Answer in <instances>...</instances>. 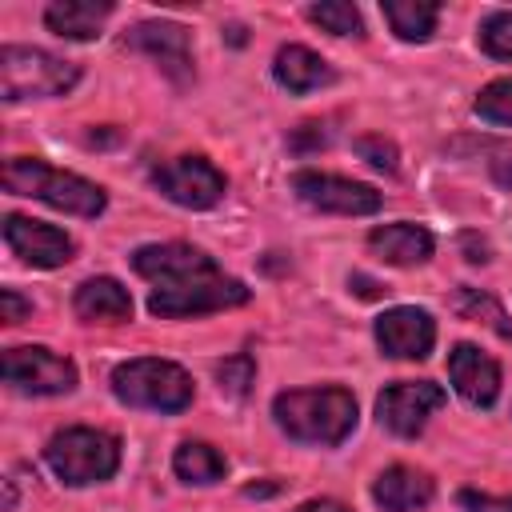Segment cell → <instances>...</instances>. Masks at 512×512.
I'll return each instance as SVG.
<instances>
[{"label":"cell","mask_w":512,"mask_h":512,"mask_svg":"<svg viewBox=\"0 0 512 512\" xmlns=\"http://www.w3.org/2000/svg\"><path fill=\"white\" fill-rule=\"evenodd\" d=\"M480 48L496 60H512V12H492L480 20Z\"/></svg>","instance_id":"484cf974"},{"label":"cell","mask_w":512,"mask_h":512,"mask_svg":"<svg viewBox=\"0 0 512 512\" xmlns=\"http://www.w3.org/2000/svg\"><path fill=\"white\" fill-rule=\"evenodd\" d=\"M272 76H276L280 88H288L296 96H304V92L324 88V84L336 80L332 64L324 56H316L312 48H304V44H284L276 52V60H272Z\"/></svg>","instance_id":"d6986e66"},{"label":"cell","mask_w":512,"mask_h":512,"mask_svg":"<svg viewBox=\"0 0 512 512\" xmlns=\"http://www.w3.org/2000/svg\"><path fill=\"white\" fill-rule=\"evenodd\" d=\"M44 460L72 488L100 484V480H112L120 468V440L100 428H64L48 440Z\"/></svg>","instance_id":"5b68a950"},{"label":"cell","mask_w":512,"mask_h":512,"mask_svg":"<svg viewBox=\"0 0 512 512\" xmlns=\"http://www.w3.org/2000/svg\"><path fill=\"white\" fill-rule=\"evenodd\" d=\"M72 312L84 324H124L132 320V296L116 276H92L76 288Z\"/></svg>","instance_id":"e0dca14e"},{"label":"cell","mask_w":512,"mask_h":512,"mask_svg":"<svg viewBox=\"0 0 512 512\" xmlns=\"http://www.w3.org/2000/svg\"><path fill=\"white\" fill-rule=\"evenodd\" d=\"M108 16H112L108 0H56L44 8L48 32H56L64 40H96Z\"/></svg>","instance_id":"ffe728a7"},{"label":"cell","mask_w":512,"mask_h":512,"mask_svg":"<svg viewBox=\"0 0 512 512\" xmlns=\"http://www.w3.org/2000/svg\"><path fill=\"white\" fill-rule=\"evenodd\" d=\"M460 512H512V496H488V492H476V488H464L456 496Z\"/></svg>","instance_id":"f1b7e54d"},{"label":"cell","mask_w":512,"mask_h":512,"mask_svg":"<svg viewBox=\"0 0 512 512\" xmlns=\"http://www.w3.org/2000/svg\"><path fill=\"white\" fill-rule=\"evenodd\" d=\"M132 268L152 280L156 288L160 284H180V280H196V276H208V272H220L216 260L192 244H180V240H168V244H144L132 252Z\"/></svg>","instance_id":"5bb4252c"},{"label":"cell","mask_w":512,"mask_h":512,"mask_svg":"<svg viewBox=\"0 0 512 512\" xmlns=\"http://www.w3.org/2000/svg\"><path fill=\"white\" fill-rule=\"evenodd\" d=\"M252 380H256V364H252L248 352H236V356L216 364V384H220L224 396H244Z\"/></svg>","instance_id":"4316f807"},{"label":"cell","mask_w":512,"mask_h":512,"mask_svg":"<svg viewBox=\"0 0 512 512\" xmlns=\"http://www.w3.org/2000/svg\"><path fill=\"white\" fill-rule=\"evenodd\" d=\"M0 308H4V316H0L4 324H20V320L32 312V304H28L16 288H4V292H0Z\"/></svg>","instance_id":"4dcf8cb0"},{"label":"cell","mask_w":512,"mask_h":512,"mask_svg":"<svg viewBox=\"0 0 512 512\" xmlns=\"http://www.w3.org/2000/svg\"><path fill=\"white\" fill-rule=\"evenodd\" d=\"M4 240L32 268H60L76 252V244L64 228L44 224V220H28V216H16V212L4 216Z\"/></svg>","instance_id":"4fadbf2b"},{"label":"cell","mask_w":512,"mask_h":512,"mask_svg":"<svg viewBox=\"0 0 512 512\" xmlns=\"http://www.w3.org/2000/svg\"><path fill=\"white\" fill-rule=\"evenodd\" d=\"M128 48L144 52L156 60V68L172 80V84H188L192 80V40H188V28L176 24V20H144L136 24L128 36H124Z\"/></svg>","instance_id":"8fae6325"},{"label":"cell","mask_w":512,"mask_h":512,"mask_svg":"<svg viewBox=\"0 0 512 512\" xmlns=\"http://www.w3.org/2000/svg\"><path fill=\"white\" fill-rule=\"evenodd\" d=\"M0 180H4V188L12 196H32V200H40V204H48L56 212L84 216V220L100 216L104 204H108V196H104L100 184H92V180H84L76 172L52 168V164H44L36 156H12L4 164V176Z\"/></svg>","instance_id":"7a4b0ae2"},{"label":"cell","mask_w":512,"mask_h":512,"mask_svg":"<svg viewBox=\"0 0 512 512\" xmlns=\"http://www.w3.org/2000/svg\"><path fill=\"white\" fill-rule=\"evenodd\" d=\"M460 244H464V252H468L464 260H472V264H484V260H488V244H484L476 232H464Z\"/></svg>","instance_id":"1f68e13d"},{"label":"cell","mask_w":512,"mask_h":512,"mask_svg":"<svg viewBox=\"0 0 512 512\" xmlns=\"http://www.w3.org/2000/svg\"><path fill=\"white\" fill-rule=\"evenodd\" d=\"M456 312L468 316V320H484L496 336L512 340V320L504 316V308H500L488 292H480V288H460V296H456Z\"/></svg>","instance_id":"603a6c76"},{"label":"cell","mask_w":512,"mask_h":512,"mask_svg":"<svg viewBox=\"0 0 512 512\" xmlns=\"http://www.w3.org/2000/svg\"><path fill=\"white\" fill-rule=\"evenodd\" d=\"M292 512H348L340 500H328V496H320V500H304V504H296Z\"/></svg>","instance_id":"836d02e7"},{"label":"cell","mask_w":512,"mask_h":512,"mask_svg":"<svg viewBox=\"0 0 512 512\" xmlns=\"http://www.w3.org/2000/svg\"><path fill=\"white\" fill-rule=\"evenodd\" d=\"M352 292H360V296H380V284L376 280H368V276H360V272H352Z\"/></svg>","instance_id":"e575fe53"},{"label":"cell","mask_w":512,"mask_h":512,"mask_svg":"<svg viewBox=\"0 0 512 512\" xmlns=\"http://www.w3.org/2000/svg\"><path fill=\"white\" fill-rule=\"evenodd\" d=\"M248 288L236 276L224 272H208L196 280H180V284H160L148 296V312L160 320H188V316H208V312H224L236 304H248Z\"/></svg>","instance_id":"8992f818"},{"label":"cell","mask_w":512,"mask_h":512,"mask_svg":"<svg viewBox=\"0 0 512 512\" xmlns=\"http://www.w3.org/2000/svg\"><path fill=\"white\" fill-rule=\"evenodd\" d=\"M308 20L320 24L324 32H332V36H364V20H360V12H356L352 4H344V0L312 4V8H308Z\"/></svg>","instance_id":"cb8c5ba5"},{"label":"cell","mask_w":512,"mask_h":512,"mask_svg":"<svg viewBox=\"0 0 512 512\" xmlns=\"http://www.w3.org/2000/svg\"><path fill=\"white\" fill-rule=\"evenodd\" d=\"M172 468H176V476L184 484H216V480H224L228 460L212 444H204V440H184L172 452Z\"/></svg>","instance_id":"7402d4cb"},{"label":"cell","mask_w":512,"mask_h":512,"mask_svg":"<svg viewBox=\"0 0 512 512\" xmlns=\"http://www.w3.org/2000/svg\"><path fill=\"white\" fill-rule=\"evenodd\" d=\"M152 184H156L172 204L192 208V212L220 204V196H224V188H228L224 172H220L212 160H204V156H176V160L156 164V168H152Z\"/></svg>","instance_id":"ba28073f"},{"label":"cell","mask_w":512,"mask_h":512,"mask_svg":"<svg viewBox=\"0 0 512 512\" xmlns=\"http://www.w3.org/2000/svg\"><path fill=\"white\" fill-rule=\"evenodd\" d=\"M380 12L388 20V28L408 44H424L436 32V16H440V8L428 0H384Z\"/></svg>","instance_id":"44dd1931"},{"label":"cell","mask_w":512,"mask_h":512,"mask_svg":"<svg viewBox=\"0 0 512 512\" xmlns=\"http://www.w3.org/2000/svg\"><path fill=\"white\" fill-rule=\"evenodd\" d=\"M432 476L412 468V464H392L376 476L372 484V500L384 508V512H416L432 500Z\"/></svg>","instance_id":"ac0fdd59"},{"label":"cell","mask_w":512,"mask_h":512,"mask_svg":"<svg viewBox=\"0 0 512 512\" xmlns=\"http://www.w3.org/2000/svg\"><path fill=\"white\" fill-rule=\"evenodd\" d=\"M112 392L120 404L128 408H148V412H184L196 396L192 376L160 356H140V360H124L112 372Z\"/></svg>","instance_id":"3957f363"},{"label":"cell","mask_w":512,"mask_h":512,"mask_svg":"<svg viewBox=\"0 0 512 512\" xmlns=\"http://www.w3.org/2000/svg\"><path fill=\"white\" fill-rule=\"evenodd\" d=\"M80 80V64L32 48V44H4L0 48V96L8 104L32 96H64Z\"/></svg>","instance_id":"277c9868"},{"label":"cell","mask_w":512,"mask_h":512,"mask_svg":"<svg viewBox=\"0 0 512 512\" xmlns=\"http://www.w3.org/2000/svg\"><path fill=\"white\" fill-rule=\"evenodd\" d=\"M328 128L324 124H316V120H308V124H300L292 136H288V148L292 152H316V148H324L328 144Z\"/></svg>","instance_id":"f546056e"},{"label":"cell","mask_w":512,"mask_h":512,"mask_svg":"<svg viewBox=\"0 0 512 512\" xmlns=\"http://www.w3.org/2000/svg\"><path fill=\"white\" fill-rule=\"evenodd\" d=\"M4 380L28 396H64L76 388V364L52 348L24 344L4 352Z\"/></svg>","instance_id":"9c48e42d"},{"label":"cell","mask_w":512,"mask_h":512,"mask_svg":"<svg viewBox=\"0 0 512 512\" xmlns=\"http://www.w3.org/2000/svg\"><path fill=\"white\" fill-rule=\"evenodd\" d=\"M368 248L372 256H380L384 264H396V268H416L432 256L436 240L424 224H412V220H400V224H380L368 232Z\"/></svg>","instance_id":"2e32d148"},{"label":"cell","mask_w":512,"mask_h":512,"mask_svg":"<svg viewBox=\"0 0 512 512\" xmlns=\"http://www.w3.org/2000/svg\"><path fill=\"white\" fill-rule=\"evenodd\" d=\"M272 416L280 432L296 444L336 448L356 428V396L348 388H292L272 400Z\"/></svg>","instance_id":"6da1fadb"},{"label":"cell","mask_w":512,"mask_h":512,"mask_svg":"<svg viewBox=\"0 0 512 512\" xmlns=\"http://www.w3.org/2000/svg\"><path fill=\"white\" fill-rule=\"evenodd\" d=\"M356 152H360L372 168H380V172H396V148H392L384 136H360V140H356Z\"/></svg>","instance_id":"83f0119b"},{"label":"cell","mask_w":512,"mask_h":512,"mask_svg":"<svg viewBox=\"0 0 512 512\" xmlns=\"http://www.w3.org/2000/svg\"><path fill=\"white\" fill-rule=\"evenodd\" d=\"M492 180H496L504 192H512V156H500V160H492Z\"/></svg>","instance_id":"d6a6232c"},{"label":"cell","mask_w":512,"mask_h":512,"mask_svg":"<svg viewBox=\"0 0 512 512\" xmlns=\"http://www.w3.org/2000/svg\"><path fill=\"white\" fill-rule=\"evenodd\" d=\"M376 344L384 356L392 360H424L436 344V324L424 308H412V304H400V308H388L376 316Z\"/></svg>","instance_id":"7c38bea8"},{"label":"cell","mask_w":512,"mask_h":512,"mask_svg":"<svg viewBox=\"0 0 512 512\" xmlns=\"http://www.w3.org/2000/svg\"><path fill=\"white\" fill-rule=\"evenodd\" d=\"M292 192L316 208V212H332V216H372L380 212L384 196L372 184L336 176V172H316V168H300L292 176Z\"/></svg>","instance_id":"52a82bcc"},{"label":"cell","mask_w":512,"mask_h":512,"mask_svg":"<svg viewBox=\"0 0 512 512\" xmlns=\"http://www.w3.org/2000/svg\"><path fill=\"white\" fill-rule=\"evenodd\" d=\"M448 380L472 408H492L500 396V364L476 344H456L448 352Z\"/></svg>","instance_id":"9a60e30c"},{"label":"cell","mask_w":512,"mask_h":512,"mask_svg":"<svg viewBox=\"0 0 512 512\" xmlns=\"http://www.w3.org/2000/svg\"><path fill=\"white\" fill-rule=\"evenodd\" d=\"M472 108H476L480 120H488V124H508V128H512V76L484 84Z\"/></svg>","instance_id":"d4e9b609"},{"label":"cell","mask_w":512,"mask_h":512,"mask_svg":"<svg viewBox=\"0 0 512 512\" xmlns=\"http://www.w3.org/2000/svg\"><path fill=\"white\" fill-rule=\"evenodd\" d=\"M444 404V388L432 380H396L376 396V416L392 436H420L428 416Z\"/></svg>","instance_id":"30bf717a"}]
</instances>
